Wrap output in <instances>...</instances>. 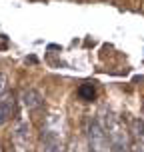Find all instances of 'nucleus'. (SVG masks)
Wrapping results in <instances>:
<instances>
[{"label":"nucleus","mask_w":144,"mask_h":152,"mask_svg":"<svg viewBox=\"0 0 144 152\" xmlns=\"http://www.w3.org/2000/svg\"><path fill=\"white\" fill-rule=\"evenodd\" d=\"M14 112V96H4V98L0 100V124H4V122L10 120V116Z\"/></svg>","instance_id":"f257e3e1"},{"label":"nucleus","mask_w":144,"mask_h":152,"mask_svg":"<svg viewBox=\"0 0 144 152\" xmlns=\"http://www.w3.org/2000/svg\"><path fill=\"white\" fill-rule=\"evenodd\" d=\"M24 104L28 110H36V108L42 106V96H40V92L36 90H26L24 92Z\"/></svg>","instance_id":"f03ea898"},{"label":"nucleus","mask_w":144,"mask_h":152,"mask_svg":"<svg viewBox=\"0 0 144 152\" xmlns=\"http://www.w3.org/2000/svg\"><path fill=\"white\" fill-rule=\"evenodd\" d=\"M78 96L82 100H94L96 98V90H94L92 84H82V86L78 88Z\"/></svg>","instance_id":"7ed1b4c3"},{"label":"nucleus","mask_w":144,"mask_h":152,"mask_svg":"<svg viewBox=\"0 0 144 152\" xmlns=\"http://www.w3.org/2000/svg\"><path fill=\"white\" fill-rule=\"evenodd\" d=\"M142 112H144V102H142Z\"/></svg>","instance_id":"20e7f679"}]
</instances>
